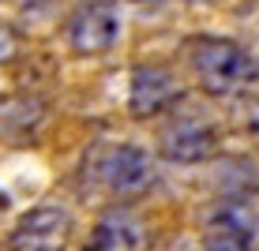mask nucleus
Returning a JSON list of instances; mask_svg holds the SVG:
<instances>
[{"label": "nucleus", "mask_w": 259, "mask_h": 251, "mask_svg": "<svg viewBox=\"0 0 259 251\" xmlns=\"http://www.w3.org/2000/svg\"><path fill=\"white\" fill-rule=\"evenodd\" d=\"M124 38V15L113 0H91L68 23V49L75 57H105Z\"/></svg>", "instance_id": "2"}, {"label": "nucleus", "mask_w": 259, "mask_h": 251, "mask_svg": "<svg viewBox=\"0 0 259 251\" xmlns=\"http://www.w3.org/2000/svg\"><path fill=\"white\" fill-rule=\"evenodd\" d=\"M188 57H192V71L199 79V86L207 94H218V97L240 94L248 83L259 79L255 57L229 38H195Z\"/></svg>", "instance_id": "1"}, {"label": "nucleus", "mask_w": 259, "mask_h": 251, "mask_svg": "<svg viewBox=\"0 0 259 251\" xmlns=\"http://www.w3.org/2000/svg\"><path fill=\"white\" fill-rule=\"evenodd\" d=\"M214 236H237V240H252L255 236V214L244 203H226L218 206V214L210 218Z\"/></svg>", "instance_id": "8"}, {"label": "nucleus", "mask_w": 259, "mask_h": 251, "mask_svg": "<svg viewBox=\"0 0 259 251\" xmlns=\"http://www.w3.org/2000/svg\"><path fill=\"white\" fill-rule=\"evenodd\" d=\"M233 124L248 135H259V94H244L233 105Z\"/></svg>", "instance_id": "9"}, {"label": "nucleus", "mask_w": 259, "mask_h": 251, "mask_svg": "<svg viewBox=\"0 0 259 251\" xmlns=\"http://www.w3.org/2000/svg\"><path fill=\"white\" fill-rule=\"evenodd\" d=\"M181 97H184V86L177 79V71L162 64H139L128 79V113L139 120L169 113Z\"/></svg>", "instance_id": "4"}, {"label": "nucleus", "mask_w": 259, "mask_h": 251, "mask_svg": "<svg viewBox=\"0 0 259 251\" xmlns=\"http://www.w3.org/2000/svg\"><path fill=\"white\" fill-rule=\"evenodd\" d=\"M98 176L109 187L113 195H143L150 184H154V158L143 146H132V142H120L98 165Z\"/></svg>", "instance_id": "5"}, {"label": "nucleus", "mask_w": 259, "mask_h": 251, "mask_svg": "<svg viewBox=\"0 0 259 251\" xmlns=\"http://www.w3.org/2000/svg\"><path fill=\"white\" fill-rule=\"evenodd\" d=\"M147 244H150L147 221L124 206H113L109 214L98 218L87 251H147Z\"/></svg>", "instance_id": "7"}, {"label": "nucleus", "mask_w": 259, "mask_h": 251, "mask_svg": "<svg viewBox=\"0 0 259 251\" xmlns=\"http://www.w3.org/2000/svg\"><path fill=\"white\" fill-rule=\"evenodd\" d=\"M188 4H210V0H188Z\"/></svg>", "instance_id": "13"}, {"label": "nucleus", "mask_w": 259, "mask_h": 251, "mask_svg": "<svg viewBox=\"0 0 259 251\" xmlns=\"http://www.w3.org/2000/svg\"><path fill=\"white\" fill-rule=\"evenodd\" d=\"M214 146H218L214 128L203 116H173L158 135V150L177 165H199L214 154Z\"/></svg>", "instance_id": "6"}, {"label": "nucleus", "mask_w": 259, "mask_h": 251, "mask_svg": "<svg viewBox=\"0 0 259 251\" xmlns=\"http://www.w3.org/2000/svg\"><path fill=\"white\" fill-rule=\"evenodd\" d=\"M15 53H19V38H15L12 26L0 23V64H8V60H15Z\"/></svg>", "instance_id": "10"}, {"label": "nucleus", "mask_w": 259, "mask_h": 251, "mask_svg": "<svg viewBox=\"0 0 259 251\" xmlns=\"http://www.w3.org/2000/svg\"><path fill=\"white\" fill-rule=\"evenodd\" d=\"M71 229H75V221L60 203L30 206L15 221L12 236H8V251H68Z\"/></svg>", "instance_id": "3"}, {"label": "nucleus", "mask_w": 259, "mask_h": 251, "mask_svg": "<svg viewBox=\"0 0 259 251\" xmlns=\"http://www.w3.org/2000/svg\"><path fill=\"white\" fill-rule=\"evenodd\" d=\"M8 102H12V90H8V83H0V109H8Z\"/></svg>", "instance_id": "12"}, {"label": "nucleus", "mask_w": 259, "mask_h": 251, "mask_svg": "<svg viewBox=\"0 0 259 251\" xmlns=\"http://www.w3.org/2000/svg\"><path fill=\"white\" fill-rule=\"evenodd\" d=\"M252 240H237V236H210L207 251H252Z\"/></svg>", "instance_id": "11"}]
</instances>
